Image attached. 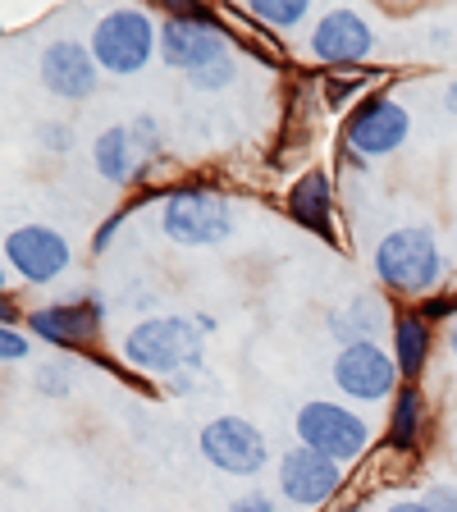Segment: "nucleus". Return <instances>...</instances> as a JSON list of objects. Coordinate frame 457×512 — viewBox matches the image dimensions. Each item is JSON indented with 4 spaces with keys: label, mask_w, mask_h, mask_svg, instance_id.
I'll list each match as a JSON object with an SVG mask.
<instances>
[{
    "label": "nucleus",
    "mask_w": 457,
    "mask_h": 512,
    "mask_svg": "<svg viewBox=\"0 0 457 512\" xmlns=\"http://www.w3.org/2000/svg\"><path fill=\"white\" fill-rule=\"evenodd\" d=\"M160 128L151 115H138L133 124H115L106 128L92 147V160H96V174L110 183H138L142 174L151 170L160 160Z\"/></svg>",
    "instance_id": "obj_6"
},
{
    "label": "nucleus",
    "mask_w": 457,
    "mask_h": 512,
    "mask_svg": "<svg viewBox=\"0 0 457 512\" xmlns=\"http://www.w3.org/2000/svg\"><path fill=\"white\" fill-rule=\"evenodd\" d=\"M160 51V32L147 10H110L106 19L92 28V55L96 64L115 78L142 74V64Z\"/></svg>",
    "instance_id": "obj_4"
},
{
    "label": "nucleus",
    "mask_w": 457,
    "mask_h": 512,
    "mask_svg": "<svg viewBox=\"0 0 457 512\" xmlns=\"http://www.w3.org/2000/svg\"><path fill=\"white\" fill-rule=\"evenodd\" d=\"M375 275L394 293H430L444 279V252L435 243V229L407 224V229L384 234L375 247Z\"/></svg>",
    "instance_id": "obj_2"
},
{
    "label": "nucleus",
    "mask_w": 457,
    "mask_h": 512,
    "mask_svg": "<svg viewBox=\"0 0 457 512\" xmlns=\"http://www.w3.org/2000/svg\"><path fill=\"white\" fill-rule=\"evenodd\" d=\"M426 503L430 512H457V490H448V485H435V490H426Z\"/></svg>",
    "instance_id": "obj_23"
},
{
    "label": "nucleus",
    "mask_w": 457,
    "mask_h": 512,
    "mask_svg": "<svg viewBox=\"0 0 457 512\" xmlns=\"http://www.w3.org/2000/svg\"><path fill=\"white\" fill-rule=\"evenodd\" d=\"M288 215H293L302 229H316V234L334 238V229H330V220H334V188H330V179H325L320 170L302 174V179L288 188Z\"/></svg>",
    "instance_id": "obj_16"
},
{
    "label": "nucleus",
    "mask_w": 457,
    "mask_h": 512,
    "mask_svg": "<svg viewBox=\"0 0 457 512\" xmlns=\"http://www.w3.org/2000/svg\"><path fill=\"white\" fill-rule=\"evenodd\" d=\"M371 46L375 32L357 10H325L311 28V55L320 64H362Z\"/></svg>",
    "instance_id": "obj_13"
},
{
    "label": "nucleus",
    "mask_w": 457,
    "mask_h": 512,
    "mask_svg": "<svg viewBox=\"0 0 457 512\" xmlns=\"http://www.w3.org/2000/svg\"><path fill=\"white\" fill-rule=\"evenodd\" d=\"M384 512H430L426 503H394V508H384Z\"/></svg>",
    "instance_id": "obj_27"
},
{
    "label": "nucleus",
    "mask_w": 457,
    "mask_h": 512,
    "mask_svg": "<svg viewBox=\"0 0 457 512\" xmlns=\"http://www.w3.org/2000/svg\"><path fill=\"white\" fill-rule=\"evenodd\" d=\"M160 229L179 247H215L234 234V206L215 188H179L165 197Z\"/></svg>",
    "instance_id": "obj_3"
},
{
    "label": "nucleus",
    "mask_w": 457,
    "mask_h": 512,
    "mask_svg": "<svg viewBox=\"0 0 457 512\" xmlns=\"http://www.w3.org/2000/svg\"><path fill=\"white\" fill-rule=\"evenodd\" d=\"M352 512H357V508H352Z\"/></svg>",
    "instance_id": "obj_30"
},
{
    "label": "nucleus",
    "mask_w": 457,
    "mask_h": 512,
    "mask_svg": "<svg viewBox=\"0 0 457 512\" xmlns=\"http://www.w3.org/2000/svg\"><path fill=\"white\" fill-rule=\"evenodd\" d=\"M426 357H430V320L421 311H403L394 320V362L403 380H416L426 371Z\"/></svg>",
    "instance_id": "obj_17"
},
{
    "label": "nucleus",
    "mask_w": 457,
    "mask_h": 512,
    "mask_svg": "<svg viewBox=\"0 0 457 512\" xmlns=\"http://www.w3.org/2000/svg\"><path fill=\"white\" fill-rule=\"evenodd\" d=\"M42 142L51 151H69V128L64 124H42Z\"/></svg>",
    "instance_id": "obj_25"
},
{
    "label": "nucleus",
    "mask_w": 457,
    "mask_h": 512,
    "mask_svg": "<svg viewBox=\"0 0 457 512\" xmlns=\"http://www.w3.org/2000/svg\"><path fill=\"white\" fill-rule=\"evenodd\" d=\"M339 485H343V467L330 462L325 453H316V448L298 444L279 458V490H284L288 503H298V508L330 503Z\"/></svg>",
    "instance_id": "obj_11"
},
{
    "label": "nucleus",
    "mask_w": 457,
    "mask_h": 512,
    "mask_svg": "<svg viewBox=\"0 0 457 512\" xmlns=\"http://www.w3.org/2000/svg\"><path fill=\"white\" fill-rule=\"evenodd\" d=\"M298 439L316 453H325L330 462H352L366 453V439H371V426L362 416L343 403H325V398H311L298 412Z\"/></svg>",
    "instance_id": "obj_7"
},
{
    "label": "nucleus",
    "mask_w": 457,
    "mask_h": 512,
    "mask_svg": "<svg viewBox=\"0 0 457 512\" xmlns=\"http://www.w3.org/2000/svg\"><path fill=\"white\" fill-rule=\"evenodd\" d=\"M421 421H426V398L416 384H403L394 398V416H389V444L394 448H416L421 439Z\"/></svg>",
    "instance_id": "obj_19"
},
{
    "label": "nucleus",
    "mask_w": 457,
    "mask_h": 512,
    "mask_svg": "<svg viewBox=\"0 0 457 512\" xmlns=\"http://www.w3.org/2000/svg\"><path fill=\"white\" fill-rule=\"evenodd\" d=\"M448 348H453V357H457V320L448 325Z\"/></svg>",
    "instance_id": "obj_29"
},
{
    "label": "nucleus",
    "mask_w": 457,
    "mask_h": 512,
    "mask_svg": "<svg viewBox=\"0 0 457 512\" xmlns=\"http://www.w3.org/2000/svg\"><path fill=\"white\" fill-rule=\"evenodd\" d=\"M28 330L42 334L46 343H87L101 330V302L96 298H74V302H55L28 316Z\"/></svg>",
    "instance_id": "obj_15"
},
{
    "label": "nucleus",
    "mask_w": 457,
    "mask_h": 512,
    "mask_svg": "<svg viewBox=\"0 0 457 512\" xmlns=\"http://www.w3.org/2000/svg\"><path fill=\"white\" fill-rule=\"evenodd\" d=\"M252 14L270 28H298L311 14V5L307 0H252Z\"/></svg>",
    "instance_id": "obj_20"
},
{
    "label": "nucleus",
    "mask_w": 457,
    "mask_h": 512,
    "mask_svg": "<svg viewBox=\"0 0 457 512\" xmlns=\"http://www.w3.org/2000/svg\"><path fill=\"white\" fill-rule=\"evenodd\" d=\"M229 512H279L275 499H266V494H247V499H238Z\"/></svg>",
    "instance_id": "obj_26"
},
{
    "label": "nucleus",
    "mask_w": 457,
    "mask_h": 512,
    "mask_svg": "<svg viewBox=\"0 0 457 512\" xmlns=\"http://www.w3.org/2000/svg\"><path fill=\"white\" fill-rule=\"evenodd\" d=\"M42 83L64 101H87L96 92V55L74 37H60L42 51Z\"/></svg>",
    "instance_id": "obj_14"
},
{
    "label": "nucleus",
    "mask_w": 457,
    "mask_h": 512,
    "mask_svg": "<svg viewBox=\"0 0 457 512\" xmlns=\"http://www.w3.org/2000/svg\"><path fill=\"white\" fill-rule=\"evenodd\" d=\"M0 357H5V362H23V357H28V339H23L14 325L0 330Z\"/></svg>",
    "instance_id": "obj_22"
},
{
    "label": "nucleus",
    "mask_w": 457,
    "mask_h": 512,
    "mask_svg": "<svg viewBox=\"0 0 457 512\" xmlns=\"http://www.w3.org/2000/svg\"><path fill=\"white\" fill-rule=\"evenodd\" d=\"M444 106L457 115V83H448V92H444Z\"/></svg>",
    "instance_id": "obj_28"
},
{
    "label": "nucleus",
    "mask_w": 457,
    "mask_h": 512,
    "mask_svg": "<svg viewBox=\"0 0 457 512\" xmlns=\"http://www.w3.org/2000/svg\"><path fill=\"white\" fill-rule=\"evenodd\" d=\"M407 133H412V119L394 96H366L352 106L343 142H348L352 156H389L407 142Z\"/></svg>",
    "instance_id": "obj_9"
},
{
    "label": "nucleus",
    "mask_w": 457,
    "mask_h": 512,
    "mask_svg": "<svg viewBox=\"0 0 457 512\" xmlns=\"http://www.w3.org/2000/svg\"><path fill=\"white\" fill-rule=\"evenodd\" d=\"M202 325L183 316H151L138 320L124 334L119 352L128 366H138L147 375H165V380L183 384V375L202 371Z\"/></svg>",
    "instance_id": "obj_1"
},
{
    "label": "nucleus",
    "mask_w": 457,
    "mask_h": 512,
    "mask_svg": "<svg viewBox=\"0 0 457 512\" xmlns=\"http://www.w3.org/2000/svg\"><path fill=\"white\" fill-rule=\"evenodd\" d=\"M5 261L28 284H51L55 275L69 270V243H64V234L46 229V224H19L5 238Z\"/></svg>",
    "instance_id": "obj_12"
},
{
    "label": "nucleus",
    "mask_w": 457,
    "mask_h": 512,
    "mask_svg": "<svg viewBox=\"0 0 457 512\" xmlns=\"http://www.w3.org/2000/svg\"><path fill=\"white\" fill-rule=\"evenodd\" d=\"M160 60L170 64V69H179V74L197 78L202 69H211V64H220V60H234V55L224 46V32L211 10L183 5V10H174V19L160 28Z\"/></svg>",
    "instance_id": "obj_5"
},
{
    "label": "nucleus",
    "mask_w": 457,
    "mask_h": 512,
    "mask_svg": "<svg viewBox=\"0 0 457 512\" xmlns=\"http://www.w3.org/2000/svg\"><path fill=\"white\" fill-rule=\"evenodd\" d=\"M124 220H128V215L119 211V215H110V220L101 224V229H96V238H92V247H96V252H106V247H110V238H115V229H119V224H124Z\"/></svg>",
    "instance_id": "obj_24"
},
{
    "label": "nucleus",
    "mask_w": 457,
    "mask_h": 512,
    "mask_svg": "<svg viewBox=\"0 0 457 512\" xmlns=\"http://www.w3.org/2000/svg\"><path fill=\"white\" fill-rule=\"evenodd\" d=\"M330 330L334 339L343 343V348H357V343H375V334L384 330V311L380 302L371 298H352L343 311H334L330 316Z\"/></svg>",
    "instance_id": "obj_18"
},
{
    "label": "nucleus",
    "mask_w": 457,
    "mask_h": 512,
    "mask_svg": "<svg viewBox=\"0 0 457 512\" xmlns=\"http://www.w3.org/2000/svg\"><path fill=\"white\" fill-rule=\"evenodd\" d=\"M37 389H42V394H69V389H74V375H69L64 362H51L37 371Z\"/></svg>",
    "instance_id": "obj_21"
},
{
    "label": "nucleus",
    "mask_w": 457,
    "mask_h": 512,
    "mask_svg": "<svg viewBox=\"0 0 457 512\" xmlns=\"http://www.w3.org/2000/svg\"><path fill=\"white\" fill-rule=\"evenodd\" d=\"M334 384H339L352 403H384L398 389L394 352H384L380 343L339 348V357H334Z\"/></svg>",
    "instance_id": "obj_10"
},
{
    "label": "nucleus",
    "mask_w": 457,
    "mask_h": 512,
    "mask_svg": "<svg viewBox=\"0 0 457 512\" xmlns=\"http://www.w3.org/2000/svg\"><path fill=\"white\" fill-rule=\"evenodd\" d=\"M202 458L224 476H256L270 462V448L247 416H215L202 426Z\"/></svg>",
    "instance_id": "obj_8"
}]
</instances>
